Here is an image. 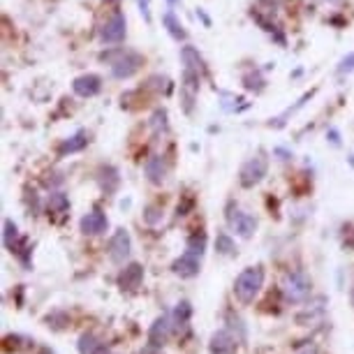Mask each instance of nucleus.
Segmentation results:
<instances>
[{
	"instance_id": "obj_1",
	"label": "nucleus",
	"mask_w": 354,
	"mask_h": 354,
	"mask_svg": "<svg viewBox=\"0 0 354 354\" xmlns=\"http://www.w3.org/2000/svg\"><path fill=\"white\" fill-rule=\"evenodd\" d=\"M262 285H264V269L248 267L239 274L236 283H234V292H236L241 303H250V301H255V296L259 294Z\"/></svg>"
},
{
	"instance_id": "obj_2",
	"label": "nucleus",
	"mask_w": 354,
	"mask_h": 354,
	"mask_svg": "<svg viewBox=\"0 0 354 354\" xmlns=\"http://www.w3.org/2000/svg\"><path fill=\"white\" fill-rule=\"evenodd\" d=\"M102 60H107L111 65V74L116 79H130L132 74L144 65V58L137 52H123V49L102 54Z\"/></svg>"
},
{
	"instance_id": "obj_3",
	"label": "nucleus",
	"mask_w": 354,
	"mask_h": 354,
	"mask_svg": "<svg viewBox=\"0 0 354 354\" xmlns=\"http://www.w3.org/2000/svg\"><path fill=\"white\" fill-rule=\"evenodd\" d=\"M267 172H269L267 155L257 153V155H252L250 160L243 162L241 172H239V181H241L243 188H252V186H257V183L262 181L264 176H267Z\"/></svg>"
},
{
	"instance_id": "obj_4",
	"label": "nucleus",
	"mask_w": 354,
	"mask_h": 354,
	"mask_svg": "<svg viewBox=\"0 0 354 354\" xmlns=\"http://www.w3.org/2000/svg\"><path fill=\"white\" fill-rule=\"evenodd\" d=\"M283 292H285L287 301H292V303L306 301L308 294H311V278L303 274V271L287 274L285 283H283Z\"/></svg>"
},
{
	"instance_id": "obj_5",
	"label": "nucleus",
	"mask_w": 354,
	"mask_h": 354,
	"mask_svg": "<svg viewBox=\"0 0 354 354\" xmlns=\"http://www.w3.org/2000/svg\"><path fill=\"white\" fill-rule=\"evenodd\" d=\"M125 33H128L125 16L121 12H113V14L102 23V28H100V40L104 44H121L125 40Z\"/></svg>"
},
{
	"instance_id": "obj_6",
	"label": "nucleus",
	"mask_w": 354,
	"mask_h": 354,
	"mask_svg": "<svg viewBox=\"0 0 354 354\" xmlns=\"http://www.w3.org/2000/svg\"><path fill=\"white\" fill-rule=\"evenodd\" d=\"M227 220H230V227L234 232L239 234V236L243 239H250L252 234L257 230V220L250 216V213H243L239 211V208H232L230 213H227Z\"/></svg>"
},
{
	"instance_id": "obj_7",
	"label": "nucleus",
	"mask_w": 354,
	"mask_h": 354,
	"mask_svg": "<svg viewBox=\"0 0 354 354\" xmlns=\"http://www.w3.org/2000/svg\"><path fill=\"white\" fill-rule=\"evenodd\" d=\"M132 252V241H130V234L125 230H116V234L111 236L109 241V255L116 264H123L125 259L130 257Z\"/></svg>"
},
{
	"instance_id": "obj_8",
	"label": "nucleus",
	"mask_w": 354,
	"mask_h": 354,
	"mask_svg": "<svg viewBox=\"0 0 354 354\" xmlns=\"http://www.w3.org/2000/svg\"><path fill=\"white\" fill-rule=\"evenodd\" d=\"M208 350H211V354H236V338L232 336V331L220 329L211 336Z\"/></svg>"
},
{
	"instance_id": "obj_9",
	"label": "nucleus",
	"mask_w": 354,
	"mask_h": 354,
	"mask_svg": "<svg viewBox=\"0 0 354 354\" xmlns=\"http://www.w3.org/2000/svg\"><path fill=\"white\" fill-rule=\"evenodd\" d=\"M72 88L79 98H93L102 91V79L98 74H81V77L74 79Z\"/></svg>"
},
{
	"instance_id": "obj_10",
	"label": "nucleus",
	"mask_w": 354,
	"mask_h": 354,
	"mask_svg": "<svg viewBox=\"0 0 354 354\" xmlns=\"http://www.w3.org/2000/svg\"><path fill=\"white\" fill-rule=\"evenodd\" d=\"M107 227H109V220L100 208H93L91 213H86L84 218H81V232L84 234H91V236H96V234H104Z\"/></svg>"
},
{
	"instance_id": "obj_11",
	"label": "nucleus",
	"mask_w": 354,
	"mask_h": 354,
	"mask_svg": "<svg viewBox=\"0 0 354 354\" xmlns=\"http://www.w3.org/2000/svg\"><path fill=\"white\" fill-rule=\"evenodd\" d=\"M172 329H174V322L169 320L167 315L157 318L153 322V327H151V331H148V343L155 345V347H162L164 343H167V338H169V333H172Z\"/></svg>"
},
{
	"instance_id": "obj_12",
	"label": "nucleus",
	"mask_w": 354,
	"mask_h": 354,
	"mask_svg": "<svg viewBox=\"0 0 354 354\" xmlns=\"http://www.w3.org/2000/svg\"><path fill=\"white\" fill-rule=\"evenodd\" d=\"M199 259L197 255H190V252H186V255H181L176 262L172 264V271L176 276H181V278H195L199 274Z\"/></svg>"
},
{
	"instance_id": "obj_13",
	"label": "nucleus",
	"mask_w": 354,
	"mask_h": 354,
	"mask_svg": "<svg viewBox=\"0 0 354 354\" xmlns=\"http://www.w3.org/2000/svg\"><path fill=\"white\" fill-rule=\"evenodd\" d=\"M118 283H121L123 289H139L144 283V269L142 264H130V267H125L121 271V276H118Z\"/></svg>"
},
{
	"instance_id": "obj_14",
	"label": "nucleus",
	"mask_w": 354,
	"mask_h": 354,
	"mask_svg": "<svg viewBox=\"0 0 354 354\" xmlns=\"http://www.w3.org/2000/svg\"><path fill=\"white\" fill-rule=\"evenodd\" d=\"M144 174L151 183H162L164 176H167V164H164L162 155H151L146 164H144Z\"/></svg>"
},
{
	"instance_id": "obj_15",
	"label": "nucleus",
	"mask_w": 354,
	"mask_h": 354,
	"mask_svg": "<svg viewBox=\"0 0 354 354\" xmlns=\"http://www.w3.org/2000/svg\"><path fill=\"white\" fill-rule=\"evenodd\" d=\"M181 60H183V65H186L183 69H195V72L204 74V60H201V56L195 47H183Z\"/></svg>"
},
{
	"instance_id": "obj_16",
	"label": "nucleus",
	"mask_w": 354,
	"mask_h": 354,
	"mask_svg": "<svg viewBox=\"0 0 354 354\" xmlns=\"http://www.w3.org/2000/svg\"><path fill=\"white\" fill-rule=\"evenodd\" d=\"M190 315H192V306H190V303H188V301L176 303L174 315H172V322H174V329H176V331H186V329H188V322H190Z\"/></svg>"
},
{
	"instance_id": "obj_17",
	"label": "nucleus",
	"mask_w": 354,
	"mask_h": 354,
	"mask_svg": "<svg viewBox=\"0 0 354 354\" xmlns=\"http://www.w3.org/2000/svg\"><path fill=\"white\" fill-rule=\"evenodd\" d=\"M79 354H109V352H107V347L100 343L96 336L84 333V336L79 338Z\"/></svg>"
},
{
	"instance_id": "obj_18",
	"label": "nucleus",
	"mask_w": 354,
	"mask_h": 354,
	"mask_svg": "<svg viewBox=\"0 0 354 354\" xmlns=\"http://www.w3.org/2000/svg\"><path fill=\"white\" fill-rule=\"evenodd\" d=\"M162 21H164V28H167V33L174 37V40H186V30H183L181 26V21L176 19V14H172V12H167V14L162 16Z\"/></svg>"
},
{
	"instance_id": "obj_19",
	"label": "nucleus",
	"mask_w": 354,
	"mask_h": 354,
	"mask_svg": "<svg viewBox=\"0 0 354 354\" xmlns=\"http://www.w3.org/2000/svg\"><path fill=\"white\" fill-rule=\"evenodd\" d=\"M88 144V139H86V132H77L74 137H69L65 144L60 146V153L65 155V153H74V151H81Z\"/></svg>"
},
{
	"instance_id": "obj_20",
	"label": "nucleus",
	"mask_w": 354,
	"mask_h": 354,
	"mask_svg": "<svg viewBox=\"0 0 354 354\" xmlns=\"http://www.w3.org/2000/svg\"><path fill=\"white\" fill-rule=\"evenodd\" d=\"M190 255H197V257H204L206 252V236L204 234H192L190 239H188V250Z\"/></svg>"
},
{
	"instance_id": "obj_21",
	"label": "nucleus",
	"mask_w": 354,
	"mask_h": 354,
	"mask_svg": "<svg viewBox=\"0 0 354 354\" xmlns=\"http://www.w3.org/2000/svg\"><path fill=\"white\" fill-rule=\"evenodd\" d=\"M69 199L63 192H52L49 195V211L52 213H67Z\"/></svg>"
},
{
	"instance_id": "obj_22",
	"label": "nucleus",
	"mask_w": 354,
	"mask_h": 354,
	"mask_svg": "<svg viewBox=\"0 0 354 354\" xmlns=\"http://www.w3.org/2000/svg\"><path fill=\"white\" fill-rule=\"evenodd\" d=\"M3 241H5V245H8V248H12V252H14V248L19 245V230H16V225L12 223V220H5Z\"/></svg>"
},
{
	"instance_id": "obj_23",
	"label": "nucleus",
	"mask_w": 354,
	"mask_h": 354,
	"mask_svg": "<svg viewBox=\"0 0 354 354\" xmlns=\"http://www.w3.org/2000/svg\"><path fill=\"white\" fill-rule=\"evenodd\" d=\"M216 248H218L220 255H234V252H236V243L232 241L230 234H218Z\"/></svg>"
},
{
	"instance_id": "obj_24",
	"label": "nucleus",
	"mask_w": 354,
	"mask_h": 354,
	"mask_svg": "<svg viewBox=\"0 0 354 354\" xmlns=\"http://www.w3.org/2000/svg\"><path fill=\"white\" fill-rule=\"evenodd\" d=\"M151 130H153L155 135H162V132H167V111L157 109L153 116H151Z\"/></svg>"
},
{
	"instance_id": "obj_25",
	"label": "nucleus",
	"mask_w": 354,
	"mask_h": 354,
	"mask_svg": "<svg viewBox=\"0 0 354 354\" xmlns=\"http://www.w3.org/2000/svg\"><path fill=\"white\" fill-rule=\"evenodd\" d=\"M144 220H146L148 225H155L162 220V208L160 206H148L146 213H144Z\"/></svg>"
},
{
	"instance_id": "obj_26",
	"label": "nucleus",
	"mask_w": 354,
	"mask_h": 354,
	"mask_svg": "<svg viewBox=\"0 0 354 354\" xmlns=\"http://www.w3.org/2000/svg\"><path fill=\"white\" fill-rule=\"evenodd\" d=\"M350 72H354V52L347 54L338 65V74H350Z\"/></svg>"
},
{
	"instance_id": "obj_27",
	"label": "nucleus",
	"mask_w": 354,
	"mask_h": 354,
	"mask_svg": "<svg viewBox=\"0 0 354 354\" xmlns=\"http://www.w3.org/2000/svg\"><path fill=\"white\" fill-rule=\"evenodd\" d=\"M262 84L264 81L259 79L257 74L255 77H245V88H250V91H262Z\"/></svg>"
},
{
	"instance_id": "obj_28",
	"label": "nucleus",
	"mask_w": 354,
	"mask_h": 354,
	"mask_svg": "<svg viewBox=\"0 0 354 354\" xmlns=\"http://www.w3.org/2000/svg\"><path fill=\"white\" fill-rule=\"evenodd\" d=\"M137 3H139V10H142L144 19L151 23V0H137Z\"/></svg>"
},
{
	"instance_id": "obj_29",
	"label": "nucleus",
	"mask_w": 354,
	"mask_h": 354,
	"mask_svg": "<svg viewBox=\"0 0 354 354\" xmlns=\"http://www.w3.org/2000/svg\"><path fill=\"white\" fill-rule=\"evenodd\" d=\"M320 3H327V5H340L343 0H320Z\"/></svg>"
},
{
	"instance_id": "obj_30",
	"label": "nucleus",
	"mask_w": 354,
	"mask_h": 354,
	"mask_svg": "<svg viewBox=\"0 0 354 354\" xmlns=\"http://www.w3.org/2000/svg\"><path fill=\"white\" fill-rule=\"evenodd\" d=\"M102 3H118V0H102Z\"/></svg>"
},
{
	"instance_id": "obj_31",
	"label": "nucleus",
	"mask_w": 354,
	"mask_h": 354,
	"mask_svg": "<svg viewBox=\"0 0 354 354\" xmlns=\"http://www.w3.org/2000/svg\"><path fill=\"white\" fill-rule=\"evenodd\" d=\"M352 303H354V292H352Z\"/></svg>"
},
{
	"instance_id": "obj_32",
	"label": "nucleus",
	"mask_w": 354,
	"mask_h": 354,
	"mask_svg": "<svg viewBox=\"0 0 354 354\" xmlns=\"http://www.w3.org/2000/svg\"><path fill=\"white\" fill-rule=\"evenodd\" d=\"M172 3H179V0H172Z\"/></svg>"
}]
</instances>
